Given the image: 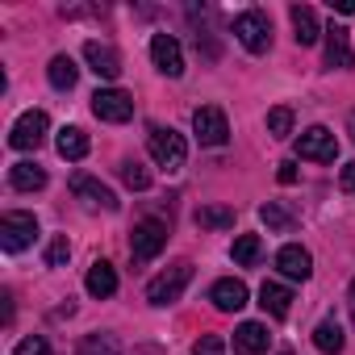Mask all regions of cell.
I'll list each match as a JSON object with an SVG mask.
<instances>
[{
    "label": "cell",
    "instance_id": "ffe728a7",
    "mask_svg": "<svg viewBox=\"0 0 355 355\" xmlns=\"http://www.w3.org/2000/svg\"><path fill=\"white\" fill-rule=\"evenodd\" d=\"M84 288H88L92 297H113V293H117V272H113V263L96 259V263L88 268V280H84Z\"/></svg>",
    "mask_w": 355,
    "mask_h": 355
},
{
    "label": "cell",
    "instance_id": "6da1fadb",
    "mask_svg": "<svg viewBox=\"0 0 355 355\" xmlns=\"http://www.w3.org/2000/svg\"><path fill=\"white\" fill-rule=\"evenodd\" d=\"M146 146H150V159H155L159 167H167V171H180L184 159H189V142H184V134H175L171 125H167V130L155 125L150 138H146Z\"/></svg>",
    "mask_w": 355,
    "mask_h": 355
},
{
    "label": "cell",
    "instance_id": "f35d334b",
    "mask_svg": "<svg viewBox=\"0 0 355 355\" xmlns=\"http://www.w3.org/2000/svg\"><path fill=\"white\" fill-rule=\"evenodd\" d=\"M284 355H288V351H284Z\"/></svg>",
    "mask_w": 355,
    "mask_h": 355
},
{
    "label": "cell",
    "instance_id": "9c48e42d",
    "mask_svg": "<svg viewBox=\"0 0 355 355\" xmlns=\"http://www.w3.org/2000/svg\"><path fill=\"white\" fill-rule=\"evenodd\" d=\"M297 155H301V159H313V163H334L338 138H334L326 125H309V130L297 138Z\"/></svg>",
    "mask_w": 355,
    "mask_h": 355
},
{
    "label": "cell",
    "instance_id": "9a60e30c",
    "mask_svg": "<svg viewBox=\"0 0 355 355\" xmlns=\"http://www.w3.org/2000/svg\"><path fill=\"white\" fill-rule=\"evenodd\" d=\"M209 301H214L222 313H239V309L247 305V284L234 280V276H226V280H218V284L209 288Z\"/></svg>",
    "mask_w": 355,
    "mask_h": 355
},
{
    "label": "cell",
    "instance_id": "e575fe53",
    "mask_svg": "<svg viewBox=\"0 0 355 355\" xmlns=\"http://www.w3.org/2000/svg\"><path fill=\"white\" fill-rule=\"evenodd\" d=\"M343 17H355V0H338V5H334Z\"/></svg>",
    "mask_w": 355,
    "mask_h": 355
},
{
    "label": "cell",
    "instance_id": "74e56055",
    "mask_svg": "<svg viewBox=\"0 0 355 355\" xmlns=\"http://www.w3.org/2000/svg\"><path fill=\"white\" fill-rule=\"evenodd\" d=\"M351 138H355V117H351Z\"/></svg>",
    "mask_w": 355,
    "mask_h": 355
},
{
    "label": "cell",
    "instance_id": "d6a6232c",
    "mask_svg": "<svg viewBox=\"0 0 355 355\" xmlns=\"http://www.w3.org/2000/svg\"><path fill=\"white\" fill-rule=\"evenodd\" d=\"M338 184L347 193H355V163H343V175H338Z\"/></svg>",
    "mask_w": 355,
    "mask_h": 355
},
{
    "label": "cell",
    "instance_id": "cb8c5ba5",
    "mask_svg": "<svg viewBox=\"0 0 355 355\" xmlns=\"http://www.w3.org/2000/svg\"><path fill=\"white\" fill-rule=\"evenodd\" d=\"M197 226L201 230H230L234 226V209L230 205H201L197 209Z\"/></svg>",
    "mask_w": 355,
    "mask_h": 355
},
{
    "label": "cell",
    "instance_id": "3957f363",
    "mask_svg": "<svg viewBox=\"0 0 355 355\" xmlns=\"http://www.w3.org/2000/svg\"><path fill=\"white\" fill-rule=\"evenodd\" d=\"M234 38H239L251 55H263V51L272 46V21H268L259 9L239 13V17H234Z\"/></svg>",
    "mask_w": 355,
    "mask_h": 355
},
{
    "label": "cell",
    "instance_id": "4dcf8cb0",
    "mask_svg": "<svg viewBox=\"0 0 355 355\" xmlns=\"http://www.w3.org/2000/svg\"><path fill=\"white\" fill-rule=\"evenodd\" d=\"M13 355H51V343L42 338V334H30V338H21L17 343V351Z\"/></svg>",
    "mask_w": 355,
    "mask_h": 355
},
{
    "label": "cell",
    "instance_id": "30bf717a",
    "mask_svg": "<svg viewBox=\"0 0 355 355\" xmlns=\"http://www.w3.org/2000/svg\"><path fill=\"white\" fill-rule=\"evenodd\" d=\"M150 59H155V67L167 80H180L184 76V55H180V42H175L171 34H155L150 38Z\"/></svg>",
    "mask_w": 355,
    "mask_h": 355
},
{
    "label": "cell",
    "instance_id": "d6986e66",
    "mask_svg": "<svg viewBox=\"0 0 355 355\" xmlns=\"http://www.w3.org/2000/svg\"><path fill=\"white\" fill-rule=\"evenodd\" d=\"M9 184L17 193H38V189H46V171L38 163H13L9 167Z\"/></svg>",
    "mask_w": 355,
    "mask_h": 355
},
{
    "label": "cell",
    "instance_id": "8992f818",
    "mask_svg": "<svg viewBox=\"0 0 355 355\" xmlns=\"http://www.w3.org/2000/svg\"><path fill=\"white\" fill-rule=\"evenodd\" d=\"M193 130H197L201 146H226L230 142V125H226V113L218 105H201L193 113Z\"/></svg>",
    "mask_w": 355,
    "mask_h": 355
},
{
    "label": "cell",
    "instance_id": "ba28073f",
    "mask_svg": "<svg viewBox=\"0 0 355 355\" xmlns=\"http://www.w3.org/2000/svg\"><path fill=\"white\" fill-rule=\"evenodd\" d=\"M92 113H96L101 121L121 125V121H130V117H134V96H130V92H121V88H101V92L92 96Z\"/></svg>",
    "mask_w": 355,
    "mask_h": 355
},
{
    "label": "cell",
    "instance_id": "5b68a950",
    "mask_svg": "<svg viewBox=\"0 0 355 355\" xmlns=\"http://www.w3.org/2000/svg\"><path fill=\"white\" fill-rule=\"evenodd\" d=\"M34 234H38V218L34 214H5L0 218V247H5L9 255L26 251L34 243Z\"/></svg>",
    "mask_w": 355,
    "mask_h": 355
},
{
    "label": "cell",
    "instance_id": "d590c367",
    "mask_svg": "<svg viewBox=\"0 0 355 355\" xmlns=\"http://www.w3.org/2000/svg\"><path fill=\"white\" fill-rule=\"evenodd\" d=\"M0 301H5V322H13V293H5Z\"/></svg>",
    "mask_w": 355,
    "mask_h": 355
},
{
    "label": "cell",
    "instance_id": "7402d4cb",
    "mask_svg": "<svg viewBox=\"0 0 355 355\" xmlns=\"http://www.w3.org/2000/svg\"><path fill=\"white\" fill-rule=\"evenodd\" d=\"M55 150H59L63 159H84V155H88V134H84L80 125H63L59 138H55Z\"/></svg>",
    "mask_w": 355,
    "mask_h": 355
},
{
    "label": "cell",
    "instance_id": "484cf974",
    "mask_svg": "<svg viewBox=\"0 0 355 355\" xmlns=\"http://www.w3.org/2000/svg\"><path fill=\"white\" fill-rule=\"evenodd\" d=\"M121 180H125V189L146 193V189H150V171H146L138 159H125V163H121Z\"/></svg>",
    "mask_w": 355,
    "mask_h": 355
},
{
    "label": "cell",
    "instance_id": "52a82bcc",
    "mask_svg": "<svg viewBox=\"0 0 355 355\" xmlns=\"http://www.w3.org/2000/svg\"><path fill=\"white\" fill-rule=\"evenodd\" d=\"M46 113L42 109H30V113H21L17 121H13V130H9V146L13 150H34V146H42V138H46Z\"/></svg>",
    "mask_w": 355,
    "mask_h": 355
},
{
    "label": "cell",
    "instance_id": "4316f807",
    "mask_svg": "<svg viewBox=\"0 0 355 355\" xmlns=\"http://www.w3.org/2000/svg\"><path fill=\"white\" fill-rule=\"evenodd\" d=\"M268 134H272V138H288V134H293V109L276 105V109L268 113Z\"/></svg>",
    "mask_w": 355,
    "mask_h": 355
},
{
    "label": "cell",
    "instance_id": "ac0fdd59",
    "mask_svg": "<svg viewBox=\"0 0 355 355\" xmlns=\"http://www.w3.org/2000/svg\"><path fill=\"white\" fill-rule=\"evenodd\" d=\"M259 305H263L268 318H288V309H293V293H288L284 284L268 280V284L259 288Z\"/></svg>",
    "mask_w": 355,
    "mask_h": 355
},
{
    "label": "cell",
    "instance_id": "e0dca14e",
    "mask_svg": "<svg viewBox=\"0 0 355 355\" xmlns=\"http://www.w3.org/2000/svg\"><path fill=\"white\" fill-rule=\"evenodd\" d=\"M71 193H76V197H84L88 205H101V209H109V214L121 205V201L113 197V189H105L101 180H92V175H76V180H71Z\"/></svg>",
    "mask_w": 355,
    "mask_h": 355
},
{
    "label": "cell",
    "instance_id": "7c38bea8",
    "mask_svg": "<svg viewBox=\"0 0 355 355\" xmlns=\"http://www.w3.org/2000/svg\"><path fill=\"white\" fill-rule=\"evenodd\" d=\"M326 67H330V71H347V67H355V51H351L343 26H330V30H326Z\"/></svg>",
    "mask_w": 355,
    "mask_h": 355
},
{
    "label": "cell",
    "instance_id": "44dd1931",
    "mask_svg": "<svg viewBox=\"0 0 355 355\" xmlns=\"http://www.w3.org/2000/svg\"><path fill=\"white\" fill-rule=\"evenodd\" d=\"M46 76H51V84H55L59 92H71V88H76V80H80V67H76V59H71V55H55V59H51V67H46Z\"/></svg>",
    "mask_w": 355,
    "mask_h": 355
},
{
    "label": "cell",
    "instance_id": "d4e9b609",
    "mask_svg": "<svg viewBox=\"0 0 355 355\" xmlns=\"http://www.w3.org/2000/svg\"><path fill=\"white\" fill-rule=\"evenodd\" d=\"M230 255H234V263L251 268V263L263 255V247H259V234H239V239H234V247H230Z\"/></svg>",
    "mask_w": 355,
    "mask_h": 355
},
{
    "label": "cell",
    "instance_id": "f546056e",
    "mask_svg": "<svg viewBox=\"0 0 355 355\" xmlns=\"http://www.w3.org/2000/svg\"><path fill=\"white\" fill-rule=\"evenodd\" d=\"M71 259V243H67V234H59L51 247H46V268H63Z\"/></svg>",
    "mask_w": 355,
    "mask_h": 355
},
{
    "label": "cell",
    "instance_id": "836d02e7",
    "mask_svg": "<svg viewBox=\"0 0 355 355\" xmlns=\"http://www.w3.org/2000/svg\"><path fill=\"white\" fill-rule=\"evenodd\" d=\"M297 180V163H280V184H293Z\"/></svg>",
    "mask_w": 355,
    "mask_h": 355
},
{
    "label": "cell",
    "instance_id": "83f0119b",
    "mask_svg": "<svg viewBox=\"0 0 355 355\" xmlns=\"http://www.w3.org/2000/svg\"><path fill=\"white\" fill-rule=\"evenodd\" d=\"M76 355H117V343L109 338V334H92V338H84L80 343V351Z\"/></svg>",
    "mask_w": 355,
    "mask_h": 355
},
{
    "label": "cell",
    "instance_id": "603a6c76",
    "mask_svg": "<svg viewBox=\"0 0 355 355\" xmlns=\"http://www.w3.org/2000/svg\"><path fill=\"white\" fill-rule=\"evenodd\" d=\"M313 347H318L322 355H338V351H343V326H338L334 318L318 322V326H313Z\"/></svg>",
    "mask_w": 355,
    "mask_h": 355
},
{
    "label": "cell",
    "instance_id": "8fae6325",
    "mask_svg": "<svg viewBox=\"0 0 355 355\" xmlns=\"http://www.w3.org/2000/svg\"><path fill=\"white\" fill-rule=\"evenodd\" d=\"M84 59H88V67H92L101 80H117V76H121V59H117V51H113L109 42L88 38V42H84Z\"/></svg>",
    "mask_w": 355,
    "mask_h": 355
},
{
    "label": "cell",
    "instance_id": "f1b7e54d",
    "mask_svg": "<svg viewBox=\"0 0 355 355\" xmlns=\"http://www.w3.org/2000/svg\"><path fill=\"white\" fill-rule=\"evenodd\" d=\"M259 218L268 222V230H293V218H288L280 205H272V201H268V205H259Z\"/></svg>",
    "mask_w": 355,
    "mask_h": 355
},
{
    "label": "cell",
    "instance_id": "4fadbf2b",
    "mask_svg": "<svg viewBox=\"0 0 355 355\" xmlns=\"http://www.w3.org/2000/svg\"><path fill=\"white\" fill-rule=\"evenodd\" d=\"M272 347V334L263 322H243L234 330V355H263Z\"/></svg>",
    "mask_w": 355,
    "mask_h": 355
},
{
    "label": "cell",
    "instance_id": "7a4b0ae2",
    "mask_svg": "<svg viewBox=\"0 0 355 355\" xmlns=\"http://www.w3.org/2000/svg\"><path fill=\"white\" fill-rule=\"evenodd\" d=\"M193 280V263H171L167 272H159L150 284H146V301L150 305H171V301H180V293L189 288Z\"/></svg>",
    "mask_w": 355,
    "mask_h": 355
},
{
    "label": "cell",
    "instance_id": "5bb4252c",
    "mask_svg": "<svg viewBox=\"0 0 355 355\" xmlns=\"http://www.w3.org/2000/svg\"><path fill=\"white\" fill-rule=\"evenodd\" d=\"M276 268H280L288 280H309V276H313V259H309V251H305V247H297V243L280 247Z\"/></svg>",
    "mask_w": 355,
    "mask_h": 355
},
{
    "label": "cell",
    "instance_id": "8d00e7d4",
    "mask_svg": "<svg viewBox=\"0 0 355 355\" xmlns=\"http://www.w3.org/2000/svg\"><path fill=\"white\" fill-rule=\"evenodd\" d=\"M347 305H351V322H355V280H351V288H347Z\"/></svg>",
    "mask_w": 355,
    "mask_h": 355
},
{
    "label": "cell",
    "instance_id": "2e32d148",
    "mask_svg": "<svg viewBox=\"0 0 355 355\" xmlns=\"http://www.w3.org/2000/svg\"><path fill=\"white\" fill-rule=\"evenodd\" d=\"M288 17H293V38H297V46H313V42L326 34V30L318 26V13H313L309 5H293Z\"/></svg>",
    "mask_w": 355,
    "mask_h": 355
},
{
    "label": "cell",
    "instance_id": "277c9868",
    "mask_svg": "<svg viewBox=\"0 0 355 355\" xmlns=\"http://www.w3.org/2000/svg\"><path fill=\"white\" fill-rule=\"evenodd\" d=\"M163 247H167V226H163V222H155V218H142V222L130 230V255H134L138 263L155 259Z\"/></svg>",
    "mask_w": 355,
    "mask_h": 355
},
{
    "label": "cell",
    "instance_id": "1f68e13d",
    "mask_svg": "<svg viewBox=\"0 0 355 355\" xmlns=\"http://www.w3.org/2000/svg\"><path fill=\"white\" fill-rule=\"evenodd\" d=\"M193 355H226V343H222L218 334H205V338H197Z\"/></svg>",
    "mask_w": 355,
    "mask_h": 355
}]
</instances>
